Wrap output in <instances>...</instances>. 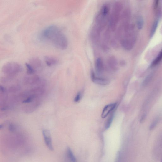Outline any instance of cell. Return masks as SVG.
I'll list each match as a JSON object with an SVG mask.
<instances>
[{"instance_id": "cell-1", "label": "cell", "mask_w": 162, "mask_h": 162, "mask_svg": "<svg viewBox=\"0 0 162 162\" xmlns=\"http://www.w3.org/2000/svg\"><path fill=\"white\" fill-rule=\"evenodd\" d=\"M42 40L49 42L55 48L60 50L66 49L68 42L66 35L57 27L50 25L42 31L40 35Z\"/></svg>"}, {"instance_id": "cell-2", "label": "cell", "mask_w": 162, "mask_h": 162, "mask_svg": "<svg viewBox=\"0 0 162 162\" xmlns=\"http://www.w3.org/2000/svg\"><path fill=\"white\" fill-rule=\"evenodd\" d=\"M122 4L117 2L114 4L109 22V29L110 30L114 32L116 30L123 9Z\"/></svg>"}, {"instance_id": "cell-3", "label": "cell", "mask_w": 162, "mask_h": 162, "mask_svg": "<svg viewBox=\"0 0 162 162\" xmlns=\"http://www.w3.org/2000/svg\"><path fill=\"white\" fill-rule=\"evenodd\" d=\"M21 70V66L15 62H9L6 64L3 68L4 72L7 73L14 74L19 72Z\"/></svg>"}, {"instance_id": "cell-4", "label": "cell", "mask_w": 162, "mask_h": 162, "mask_svg": "<svg viewBox=\"0 0 162 162\" xmlns=\"http://www.w3.org/2000/svg\"><path fill=\"white\" fill-rule=\"evenodd\" d=\"M44 142L46 146L51 151H53L54 148L50 131L48 130H44L42 131Z\"/></svg>"}, {"instance_id": "cell-5", "label": "cell", "mask_w": 162, "mask_h": 162, "mask_svg": "<svg viewBox=\"0 0 162 162\" xmlns=\"http://www.w3.org/2000/svg\"><path fill=\"white\" fill-rule=\"evenodd\" d=\"M91 78L92 82L97 84L106 85L109 83V81L107 79L96 77L93 72L91 74Z\"/></svg>"}, {"instance_id": "cell-6", "label": "cell", "mask_w": 162, "mask_h": 162, "mask_svg": "<svg viewBox=\"0 0 162 162\" xmlns=\"http://www.w3.org/2000/svg\"><path fill=\"white\" fill-rule=\"evenodd\" d=\"M117 105V103H114L105 106L102 112L101 117L105 118L108 116L110 112L113 110Z\"/></svg>"}, {"instance_id": "cell-7", "label": "cell", "mask_w": 162, "mask_h": 162, "mask_svg": "<svg viewBox=\"0 0 162 162\" xmlns=\"http://www.w3.org/2000/svg\"><path fill=\"white\" fill-rule=\"evenodd\" d=\"M96 69L97 72L99 74H101L104 70L103 62L102 58H98L96 62Z\"/></svg>"}, {"instance_id": "cell-8", "label": "cell", "mask_w": 162, "mask_h": 162, "mask_svg": "<svg viewBox=\"0 0 162 162\" xmlns=\"http://www.w3.org/2000/svg\"><path fill=\"white\" fill-rule=\"evenodd\" d=\"M44 61L47 65L49 67L56 65L58 62L57 58L50 56H46L44 58Z\"/></svg>"}, {"instance_id": "cell-9", "label": "cell", "mask_w": 162, "mask_h": 162, "mask_svg": "<svg viewBox=\"0 0 162 162\" xmlns=\"http://www.w3.org/2000/svg\"><path fill=\"white\" fill-rule=\"evenodd\" d=\"M108 63L110 67L113 69H116L117 65L116 58L114 56L110 57L108 59Z\"/></svg>"}, {"instance_id": "cell-10", "label": "cell", "mask_w": 162, "mask_h": 162, "mask_svg": "<svg viewBox=\"0 0 162 162\" xmlns=\"http://www.w3.org/2000/svg\"><path fill=\"white\" fill-rule=\"evenodd\" d=\"M162 59V49L157 57L153 61L151 65L152 67L156 66L161 61Z\"/></svg>"}, {"instance_id": "cell-11", "label": "cell", "mask_w": 162, "mask_h": 162, "mask_svg": "<svg viewBox=\"0 0 162 162\" xmlns=\"http://www.w3.org/2000/svg\"><path fill=\"white\" fill-rule=\"evenodd\" d=\"M67 155L71 162H76V160L71 149L68 148L67 150Z\"/></svg>"}, {"instance_id": "cell-12", "label": "cell", "mask_w": 162, "mask_h": 162, "mask_svg": "<svg viewBox=\"0 0 162 162\" xmlns=\"http://www.w3.org/2000/svg\"><path fill=\"white\" fill-rule=\"evenodd\" d=\"M158 20L156 19L153 25V26L151 29V31L150 34L151 37H152L156 31L157 28L158 26Z\"/></svg>"}, {"instance_id": "cell-13", "label": "cell", "mask_w": 162, "mask_h": 162, "mask_svg": "<svg viewBox=\"0 0 162 162\" xmlns=\"http://www.w3.org/2000/svg\"><path fill=\"white\" fill-rule=\"evenodd\" d=\"M27 68L28 72L30 74H32L34 73L35 70L33 67L29 63H26L25 64Z\"/></svg>"}, {"instance_id": "cell-14", "label": "cell", "mask_w": 162, "mask_h": 162, "mask_svg": "<svg viewBox=\"0 0 162 162\" xmlns=\"http://www.w3.org/2000/svg\"><path fill=\"white\" fill-rule=\"evenodd\" d=\"M143 25V20L141 17H140L138 20L137 25L138 28L139 29H141L142 28Z\"/></svg>"}, {"instance_id": "cell-15", "label": "cell", "mask_w": 162, "mask_h": 162, "mask_svg": "<svg viewBox=\"0 0 162 162\" xmlns=\"http://www.w3.org/2000/svg\"><path fill=\"white\" fill-rule=\"evenodd\" d=\"M152 77V75H150L148 76L146 79H145L143 83V85L144 86H146L149 82H150Z\"/></svg>"}, {"instance_id": "cell-16", "label": "cell", "mask_w": 162, "mask_h": 162, "mask_svg": "<svg viewBox=\"0 0 162 162\" xmlns=\"http://www.w3.org/2000/svg\"><path fill=\"white\" fill-rule=\"evenodd\" d=\"M113 118V115H112L110 116L108 119L107 122L106 123V124L105 125V128L106 129H108L110 127Z\"/></svg>"}, {"instance_id": "cell-17", "label": "cell", "mask_w": 162, "mask_h": 162, "mask_svg": "<svg viewBox=\"0 0 162 162\" xmlns=\"http://www.w3.org/2000/svg\"><path fill=\"white\" fill-rule=\"evenodd\" d=\"M157 120H155L153 122L152 124L151 125L150 127V130H153L156 126L157 123Z\"/></svg>"}, {"instance_id": "cell-18", "label": "cell", "mask_w": 162, "mask_h": 162, "mask_svg": "<svg viewBox=\"0 0 162 162\" xmlns=\"http://www.w3.org/2000/svg\"><path fill=\"white\" fill-rule=\"evenodd\" d=\"M81 97V95L80 93H78L77 95L74 99V101L75 102H79L80 99Z\"/></svg>"}, {"instance_id": "cell-19", "label": "cell", "mask_w": 162, "mask_h": 162, "mask_svg": "<svg viewBox=\"0 0 162 162\" xmlns=\"http://www.w3.org/2000/svg\"><path fill=\"white\" fill-rule=\"evenodd\" d=\"M161 162H162V159H161Z\"/></svg>"}]
</instances>
